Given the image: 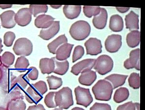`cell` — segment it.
I'll return each instance as SVG.
<instances>
[{"instance_id": "7c38bea8", "label": "cell", "mask_w": 145, "mask_h": 110, "mask_svg": "<svg viewBox=\"0 0 145 110\" xmlns=\"http://www.w3.org/2000/svg\"><path fill=\"white\" fill-rule=\"evenodd\" d=\"M95 59H88L80 61L72 66L71 72L75 76H78L85 69H91L94 67Z\"/></svg>"}, {"instance_id": "8d00e7d4", "label": "cell", "mask_w": 145, "mask_h": 110, "mask_svg": "<svg viewBox=\"0 0 145 110\" xmlns=\"http://www.w3.org/2000/svg\"><path fill=\"white\" fill-rule=\"evenodd\" d=\"M31 85L41 95L43 96L48 91L47 85L44 81H39L36 83Z\"/></svg>"}, {"instance_id": "836d02e7", "label": "cell", "mask_w": 145, "mask_h": 110, "mask_svg": "<svg viewBox=\"0 0 145 110\" xmlns=\"http://www.w3.org/2000/svg\"><path fill=\"white\" fill-rule=\"evenodd\" d=\"M140 74L133 72L130 74L129 78V85L130 87L135 89H139L140 87Z\"/></svg>"}, {"instance_id": "ac0fdd59", "label": "cell", "mask_w": 145, "mask_h": 110, "mask_svg": "<svg viewBox=\"0 0 145 110\" xmlns=\"http://www.w3.org/2000/svg\"><path fill=\"white\" fill-rule=\"evenodd\" d=\"M55 68L54 57L51 59L43 58L40 59L39 68L42 74H50L54 71Z\"/></svg>"}, {"instance_id": "277c9868", "label": "cell", "mask_w": 145, "mask_h": 110, "mask_svg": "<svg viewBox=\"0 0 145 110\" xmlns=\"http://www.w3.org/2000/svg\"><path fill=\"white\" fill-rule=\"evenodd\" d=\"M113 65V61L110 57L103 55L95 59L93 69L99 74L104 76L112 71Z\"/></svg>"}, {"instance_id": "9a60e30c", "label": "cell", "mask_w": 145, "mask_h": 110, "mask_svg": "<svg viewBox=\"0 0 145 110\" xmlns=\"http://www.w3.org/2000/svg\"><path fill=\"white\" fill-rule=\"evenodd\" d=\"M15 12L12 10L4 12L0 15L1 24L3 27L7 29H11L16 25L15 21Z\"/></svg>"}, {"instance_id": "5b68a950", "label": "cell", "mask_w": 145, "mask_h": 110, "mask_svg": "<svg viewBox=\"0 0 145 110\" xmlns=\"http://www.w3.org/2000/svg\"><path fill=\"white\" fill-rule=\"evenodd\" d=\"M33 50V44L30 40L26 38L18 39L15 42L13 47L14 52L18 56H30Z\"/></svg>"}, {"instance_id": "f546056e", "label": "cell", "mask_w": 145, "mask_h": 110, "mask_svg": "<svg viewBox=\"0 0 145 110\" xmlns=\"http://www.w3.org/2000/svg\"><path fill=\"white\" fill-rule=\"evenodd\" d=\"M15 58V56L13 53L7 51L2 56H0V65L4 67H9L14 62Z\"/></svg>"}, {"instance_id": "60d3db41", "label": "cell", "mask_w": 145, "mask_h": 110, "mask_svg": "<svg viewBox=\"0 0 145 110\" xmlns=\"http://www.w3.org/2000/svg\"><path fill=\"white\" fill-rule=\"evenodd\" d=\"M89 110H111V107L108 104L96 102L90 108Z\"/></svg>"}, {"instance_id": "d4e9b609", "label": "cell", "mask_w": 145, "mask_h": 110, "mask_svg": "<svg viewBox=\"0 0 145 110\" xmlns=\"http://www.w3.org/2000/svg\"><path fill=\"white\" fill-rule=\"evenodd\" d=\"M68 39L65 35H60L48 45V49L50 53L56 54V51L62 44L67 43Z\"/></svg>"}, {"instance_id": "44dd1931", "label": "cell", "mask_w": 145, "mask_h": 110, "mask_svg": "<svg viewBox=\"0 0 145 110\" xmlns=\"http://www.w3.org/2000/svg\"><path fill=\"white\" fill-rule=\"evenodd\" d=\"M25 98L29 103H35L36 105L43 99V96L41 95L32 85H30L25 92Z\"/></svg>"}, {"instance_id": "2e32d148", "label": "cell", "mask_w": 145, "mask_h": 110, "mask_svg": "<svg viewBox=\"0 0 145 110\" xmlns=\"http://www.w3.org/2000/svg\"><path fill=\"white\" fill-rule=\"evenodd\" d=\"M74 46V44L69 43L62 44L56 51V59L57 61H66L68 58H69Z\"/></svg>"}, {"instance_id": "ffe728a7", "label": "cell", "mask_w": 145, "mask_h": 110, "mask_svg": "<svg viewBox=\"0 0 145 110\" xmlns=\"http://www.w3.org/2000/svg\"><path fill=\"white\" fill-rule=\"evenodd\" d=\"M55 18L50 15H40L35 20V26L37 28L46 29L51 26Z\"/></svg>"}, {"instance_id": "f5cc1de1", "label": "cell", "mask_w": 145, "mask_h": 110, "mask_svg": "<svg viewBox=\"0 0 145 110\" xmlns=\"http://www.w3.org/2000/svg\"><path fill=\"white\" fill-rule=\"evenodd\" d=\"M0 28H1V27H0Z\"/></svg>"}, {"instance_id": "8992f818", "label": "cell", "mask_w": 145, "mask_h": 110, "mask_svg": "<svg viewBox=\"0 0 145 110\" xmlns=\"http://www.w3.org/2000/svg\"><path fill=\"white\" fill-rule=\"evenodd\" d=\"M74 93L78 105H82L87 108L93 100L89 89L78 86L74 89Z\"/></svg>"}, {"instance_id": "ab89813d", "label": "cell", "mask_w": 145, "mask_h": 110, "mask_svg": "<svg viewBox=\"0 0 145 110\" xmlns=\"http://www.w3.org/2000/svg\"><path fill=\"white\" fill-rule=\"evenodd\" d=\"M27 76L29 79L35 81L37 79L39 75L38 70L35 67H31L28 69L26 73Z\"/></svg>"}, {"instance_id": "f1b7e54d", "label": "cell", "mask_w": 145, "mask_h": 110, "mask_svg": "<svg viewBox=\"0 0 145 110\" xmlns=\"http://www.w3.org/2000/svg\"><path fill=\"white\" fill-rule=\"evenodd\" d=\"M129 91L127 88L126 87H120L116 91L114 94V102L120 103L127 100L129 96Z\"/></svg>"}, {"instance_id": "d6986e66", "label": "cell", "mask_w": 145, "mask_h": 110, "mask_svg": "<svg viewBox=\"0 0 145 110\" xmlns=\"http://www.w3.org/2000/svg\"><path fill=\"white\" fill-rule=\"evenodd\" d=\"M125 20L127 29L130 31L139 30V16L133 11H131L126 16Z\"/></svg>"}, {"instance_id": "4316f807", "label": "cell", "mask_w": 145, "mask_h": 110, "mask_svg": "<svg viewBox=\"0 0 145 110\" xmlns=\"http://www.w3.org/2000/svg\"><path fill=\"white\" fill-rule=\"evenodd\" d=\"M126 42L129 47L135 48L140 44V32L138 31H132L127 35Z\"/></svg>"}, {"instance_id": "bcb514c9", "label": "cell", "mask_w": 145, "mask_h": 110, "mask_svg": "<svg viewBox=\"0 0 145 110\" xmlns=\"http://www.w3.org/2000/svg\"><path fill=\"white\" fill-rule=\"evenodd\" d=\"M135 110H140V103H135Z\"/></svg>"}, {"instance_id": "d590c367", "label": "cell", "mask_w": 145, "mask_h": 110, "mask_svg": "<svg viewBox=\"0 0 145 110\" xmlns=\"http://www.w3.org/2000/svg\"><path fill=\"white\" fill-rule=\"evenodd\" d=\"M55 92H50L46 96L44 102L46 107L48 108H56L57 107L55 102Z\"/></svg>"}, {"instance_id": "4dcf8cb0", "label": "cell", "mask_w": 145, "mask_h": 110, "mask_svg": "<svg viewBox=\"0 0 145 110\" xmlns=\"http://www.w3.org/2000/svg\"><path fill=\"white\" fill-rule=\"evenodd\" d=\"M29 65L30 63L28 59L25 57L21 56L17 59L15 68L18 72H25Z\"/></svg>"}, {"instance_id": "f907efd6", "label": "cell", "mask_w": 145, "mask_h": 110, "mask_svg": "<svg viewBox=\"0 0 145 110\" xmlns=\"http://www.w3.org/2000/svg\"><path fill=\"white\" fill-rule=\"evenodd\" d=\"M0 110H7V109L3 107H0Z\"/></svg>"}, {"instance_id": "7402d4cb", "label": "cell", "mask_w": 145, "mask_h": 110, "mask_svg": "<svg viewBox=\"0 0 145 110\" xmlns=\"http://www.w3.org/2000/svg\"><path fill=\"white\" fill-rule=\"evenodd\" d=\"M128 77L126 75L112 74L105 78V80H107L112 85L113 89L122 86L125 83L126 80Z\"/></svg>"}, {"instance_id": "cb8c5ba5", "label": "cell", "mask_w": 145, "mask_h": 110, "mask_svg": "<svg viewBox=\"0 0 145 110\" xmlns=\"http://www.w3.org/2000/svg\"><path fill=\"white\" fill-rule=\"evenodd\" d=\"M81 7L78 6H71L64 5L63 8V11L66 18L70 20H73L77 18L80 14Z\"/></svg>"}, {"instance_id": "4fadbf2b", "label": "cell", "mask_w": 145, "mask_h": 110, "mask_svg": "<svg viewBox=\"0 0 145 110\" xmlns=\"http://www.w3.org/2000/svg\"><path fill=\"white\" fill-rule=\"evenodd\" d=\"M59 21L53 22V24L49 28L42 30L39 35L40 38L45 40H49L54 37L59 33L60 29Z\"/></svg>"}, {"instance_id": "681fc988", "label": "cell", "mask_w": 145, "mask_h": 110, "mask_svg": "<svg viewBox=\"0 0 145 110\" xmlns=\"http://www.w3.org/2000/svg\"><path fill=\"white\" fill-rule=\"evenodd\" d=\"M51 7H52V8H59V7H61V5H51Z\"/></svg>"}, {"instance_id": "3957f363", "label": "cell", "mask_w": 145, "mask_h": 110, "mask_svg": "<svg viewBox=\"0 0 145 110\" xmlns=\"http://www.w3.org/2000/svg\"><path fill=\"white\" fill-rule=\"evenodd\" d=\"M55 102L59 108H69L74 105L72 91L69 87H63L61 90L55 92Z\"/></svg>"}, {"instance_id": "1f68e13d", "label": "cell", "mask_w": 145, "mask_h": 110, "mask_svg": "<svg viewBox=\"0 0 145 110\" xmlns=\"http://www.w3.org/2000/svg\"><path fill=\"white\" fill-rule=\"evenodd\" d=\"M46 79L50 90H56L63 85V80L61 78L51 76H47Z\"/></svg>"}, {"instance_id": "52a82bcc", "label": "cell", "mask_w": 145, "mask_h": 110, "mask_svg": "<svg viewBox=\"0 0 145 110\" xmlns=\"http://www.w3.org/2000/svg\"><path fill=\"white\" fill-rule=\"evenodd\" d=\"M105 45L107 52L111 53L117 52L122 45V36L119 34L109 35L106 38Z\"/></svg>"}, {"instance_id": "9c48e42d", "label": "cell", "mask_w": 145, "mask_h": 110, "mask_svg": "<svg viewBox=\"0 0 145 110\" xmlns=\"http://www.w3.org/2000/svg\"><path fill=\"white\" fill-rule=\"evenodd\" d=\"M87 54L96 56L102 52V45L100 40L96 38H90L85 43Z\"/></svg>"}, {"instance_id": "7bdbcfd3", "label": "cell", "mask_w": 145, "mask_h": 110, "mask_svg": "<svg viewBox=\"0 0 145 110\" xmlns=\"http://www.w3.org/2000/svg\"><path fill=\"white\" fill-rule=\"evenodd\" d=\"M27 110H46L45 108L41 104H39L37 105L30 106L28 108Z\"/></svg>"}, {"instance_id": "d6a6232c", "label": "cell", "mask_w": 145, "mask_h": 110, "mask_svg": "<svg viewBox=\"0 0 145 110\" xmlns=\"http://www.w3.org/2000/svg\"><path fill=\"white\" fill-rule=\"evenodd\" d=\"M100 7H91V6H84L83 12L86 17L91 18L92 16H96L98 15L101 11Z\"/></svg>"}, {"instance_id": "ba28073f", "label": "cell", "mask_w": 145, "mask_h": 110, "mask_svg": "<svg viewBox=\"0 0 145 110\" xmlns=\"http://www.w3.org/2000/svg\"><path fill=\"white\" fill-rule=\"evenodd\" d=\"M140 51L139 48H137L131 51L130 58L124 62V67L126 69L135 68L140 71Z\"/></svg>"}, {"instance_id": "e0dca14e", "label": "cell", "mask_w": 145, "mask_h": 110, "mask_svg": "<svg viewBox=\"0 0 145 110\" xmlns=\"http://www.w3.org/2000/svg\"><path fill=\"white\" fill-rule=\"evenodd\" d=\"M108 14L106 9L101 8L100 13L93 18V25L96 29L102 30L105 28L107 23Z\"/></svg>"}, {"instance_id": "f35d334b", "label": "cell", "mask_w": 145, "mask_h": 110, "mask_svg": "<svg viewBox=\"0 0 145 110\" xmlns=\"http://www.w3.org/2000/svg\"><path fill=\"white\" fill-rule=\"evenodd\" d=\"M84 48L81 46H78L74 48L72 54V62H75L78 59H80L84 55Z\"/></svg>"}, {"instance_id": "83f0119b", "label": "cell", "mask_w": 145, "mask_h": 110, "mask_svg": "<svg viewBox=\"0 0 145 110\" xmlns=\"http://www.w3.org/2000/svg\"><path fill=\"white\" fill-rule=\"evenodd\" d=\"M55 64V68L53 72L56 74L63 76L67 72L68 70L69 67V63L67 61H58L56 58L54 57Z\"/></svg>"}, {"instance_id": "c3c4849f", "label": "cell", "mask_w": 145, "mask_h": 110, "mask_svg": "<svg viewBox=\"0 0 145 110\" xmlns=\"http://www.w3.org/2000/svg\"><path fill=\"white\" fill-rule=\"evenodd\" d=\"M71 110H85L84 109L79 108V107H74V108H72Z\"/></svg>"}, {"instance_id": "816d5d0a", "label": "cell", "mask_w": 145, "mask_h": 110, "mask_svg": "<svg viewBox=\"0 0 145 110\" xmlns=\"http://www.w3.org/2000/svg\"><path fill=\"white\" fill-rule=\"evenodd\" d=\"M63 110L61 108H56L54 109V110Z\"/></svg>"}, {"instance_id": "b9f144b4", "label": "cell", "mask_w": 145, "mask_h": 110, "mask_svg": "<svg viewBox=\"0 0 145 110\" xmlns=\"http://www.w3.org/2000/svg\"><path fill=\"white\" fill-rule=\"evenodd\" d=\"M117 110H135V104L132 102H128L119 106Z\"/></svg>"}, {"instance_id": "7dc6e473", "label": "cell", "mask_w": 145, "mask_h": 110, "mask_svg": "<svg viewBox=\"0 0 145 110\" xmlns=\"http://www.w3.org/2000/svg\"><path fill=\"white\" fill-rule=\"evenodd\" d=\"M2 41L1 38H0V54H1V53L3 51V49H2V48L3 47V45L2 44Z\"/></svg>"}, {"instance_id": "5bb4252c", "label": "cell", "mask_w": 145, "mask_h": 110, "mask_svg": "<svg viewBox=\"0 0 145 110\" xmlns=\"http://www.w3.org/2000/svg\"><path fill=\"white\" fill-rule=\"evenodd\" d=\"M81 74L78 78L79 83L82 85L90 86L97 79L95 72L89 69H85L81 72Z\"/></svg>"}, {"instance_id": "7a4b0ae2", "label": "cell", "mask_w": 145, "mask_h": 110, "mask_svg": "<svg viewBox=\"0 0 145 110\" xmlns=\"http://www.w3.org/2000/svg\"><path fill=\"white\" fill-rule=\"evenodd\" d=\"M91 31V26L88 22L79 20L72 24L70 29L69 33L74 39L82 41L89 36Z\"/></svg>"}, {"instance_id": "74e56055", "label": "cell", "mask_w": 145, "mask_h": 110, "mask_svg": "<svg viewBox=\"0 0 145 110\" xmlns=\"http://www.w3.org/2000/svg\"><path fill=\"white\" fill-rule=\"evenodd\" d=\"M16 38V35L13 32L8 31L4 35L3 43L5 46L10 47L12 46Z\"/></svg>"}, {"instance_id": "603a6c76", "label": "cell", "mask_w": 145, "mask_h": 110, "mask_svg": "<svg viewBox=\"0 0 145 110\" xmlns=\"http://www.w3.org/2000/svg\"><path fill=\"white\" fill-rule=\"evenodd\" d=\"M124 27L123 20L119 15H114L111 17L109 22V28L114 32L122 31Z\"/></svg>"}, {"instance_id": "484cf974", "label": "cell", "mask_w": 145, "mask_h": 110, "mask_svg": "<svg viewBox=\"0 0 145 110\" xmlns=\"http://www.w3.org/2000/svg\"><path fill=\"white\" fill-rule=\"evenodd\" d=\"M26 105L22 98L10 99L7 103V110H25Z\"/></svg>"}, {"instance_id": "e575fe53", "label": "cell", "mask_w": 145, "mask_h": 110, "mask_svg": "<svg viewBox=\"0 0 145 110\" xmlns=\"http://www.w3.org/2000/svg\"><path fill=\"white\" fill-rule=\"evenodd\" d=\"M29 9L32 15L34 17H36L38 14L46 13L48 12V7L47 5H30Z\"/></svg>"}, {"instance_id": "30bf717a", "label": "cell", "mask_w": 145, "mask_h": 110, "mask_svg": "<svg viewBox=\"0 0 145 110\" xmlns=\"http://www.w3.org/2000/svg\"><path fill=\"white\" fill-rule=\"evenodd\" d=\"M32 14L29 8H23L15 14V21L19 26H26L31 22Z\"/></svg>"}, {"instance_id": "ee69618b", "label": "cell", "mask_w": 145, "mask_h": 110, "mask_svg": "<svg viewBox=\"0 0 145 110\" xmlns=\"http://www.w3.org/2000/svg\"><path fill=\"white\" fill-rule=\"evenodd\" d=\"M116 9L121 13H124L128 11L130 8L129 7H116Z\"/></svg>"}, {"instance_id": "8fae6325", "label": "cell", "mask_w": 145, "mask_h": 110, "mask_svg": "<svg viewBox=\"0 0 145 110\" xmlns=\"http://www.w3.org/2000/svg\"><path fill=\"white\" fill-rule=\"evenodd\" d=\"M30 81L26 74H22L18 77L14 76L10 84V90L20 91L23 90L29 85Z\"/></svg>"}, {"instance_id": "6da1fadb", "label": "cell", "mask_w": 145, "mask_h": 110, "mask_svg": "<svg viewBox=\"0 0 145 110\" xmlns=\"http://www.w3.org/2000/svg\"><path fill=\"white\" fill-rule=\"evenodd\" d=\"M92 91L97 100L108 101L111 99L113 88L110 83L104 79L98 81Z\"/></svg>"}, {"instance_id": "f6af8a7d", "label": "cell", "mask_w": 145, "mask_h": 110, "mask_svg": "<svg viewBox=\"0 0 145 110\" xmlns=\"http://www.w3.org/2000/svg\"><path fill=\"white\" fill-rule=\"evenodd\" d=\"M3 76V72L2 68L0 66V83L1 82Z\"/></svg>"}]
</instances>
